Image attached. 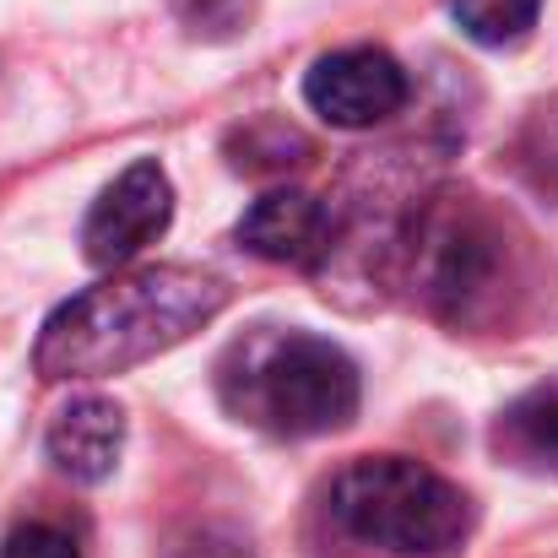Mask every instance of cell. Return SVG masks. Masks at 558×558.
<instances>
[{
    "label": "cell",
    "mask_w": 558,
    "mask_h": 558,
    "mask_svg": "<svg viewBox=\"0 0 558 558\" xmlns=\"http://www.w3.org/2000/svg\"><path fill=\"white\" fill-rule=\"evenodd\" d=\"M326 510H331V521L348 537L401 558L450 554L466 537V526H472L466 494L450 477H439L434 466L412 461V456L348 461L331 477Z\"/></svg>",
    "instance_id": "cell-3"
},
{
    "label": "cell",
    "mask_w": 558,
    "mask_h": 558,
    "mask_svg": "<svg viewBox=\"0 0 558 558\" xmlns=\"http://www.w3.org/2000/svg\"><path fill=\"white\" fill-rule=\"evenodd\" d=\"M521 169L537 190L558 195V104H537L521 131Z\"/></svg>",
    "instance_id": "cell-12"
},
{
    "label": "cell",
    "mask_w": 558,
    "mask_h": 558,
    "mask_svg": "<svg viewBox=\"0 0 558 558\" xmlns=\"http://www.w3.org/2000/svg\"><path fill=\"white\" fill-rule=\"evenodd\" d=\"M180 558H250V543L239 537V532H217V526H206V532H195Z\"/></svg>",
    "instance_id": "cell-15"
},
{
    "label": "cell",
    "mask_w": 558,
    "mask_h": 558,
    "mask_svg": "<svg viewBox=\"0 0 558 558\" xmlns=\"http://www.w3.org/2000/svg\"><path fill=\"white\" fill-rule=\"evenodd\" d=\"M222 407L277 439H315L337 434L359 417V364L315 331H250L228 348L217 369Z\"/></svg>",
    "instance_id": "cell-2"
},
{
    "label": "cell",
    "mask_w": 558,
    "mask_h": 558,
    "mask_svg": "<svg viewBox=\"0 0 558 558\" xmlns=\"http://www.w3.org/2000/svg\"><path fill=\"white\" fill-rule=\"evenodd\" d=\"M169 11L201 44H228V38L250 33V22H255V0H169Z\"/></svg>",
    "instance_id": "cell-11"
},
{
    "label": "cell",
    "mask_w": 558,
    "mask_h": 558,
    "mask_svg": "<svg viewBox=\"0 0 558 558\" xmlns=\"http://www.w3.org/2000/svg\"><path fill=\"white\" fill-rule=\"evenodd\" d=\"M239 244L271 266H326L337 244V211L310 190H266L239 217Z\"/></svg>",
    "instance_id": "cell-7"
},
{
    "label": "cell",
    "mask_w": 558,
    "mask_h": 558,
    "mask_svg": "<svg viewBox=\"0 0 558 558\" xmlns=\"http://www.w3.org/2000/svg\"><path fill=\"white\" fill-rule=\"evenodd\" d=\"M0 558H82L76 537L54 521H27L16 526L5 543H0Z\"/></svg>",
    "instance_id": "cell-13"
},
{
    "label": "cell",
    "mask_w": 558,
    "mask_h": 558,
    "mask_svg": "<svg viewBox=\"0 0 558 558\" xmlns=\"http://www.w3.org/2000/svg\"><path fill=\"white\" fill-rule=\"evenodd\" d=\"M174 222V185L158 158H136L114 185L104 190L82 222V255L98 271L131 266L147 244H158Z\"/></svg>",
    "instance_id": "cell-5"
},
{
    "label": "cell",
    "mask_w": 558,
    "mask_h": 558,
    "mask_svg": "<svg viewBox=\"0 0 558 558\" xmlns=\"http://www.w3.org/2000/svg\"><path fill=\"white\" fill-rule=\"evenodd\" d=\"M44 450L71 483H104L114 477L125 450V412L109 396H76L54 412Z\"/></svg>",
    "instance_id": "cell-8"
},
{
    "label": "cell",
    "mask_w": 558,
    "mask_h": 558,
    "mask_svg": "<svg viewBox=\"0 0 558 558\" xmlns=\"http://www.w3.org/2000/svg\"><path fill=\"white\" fill-rule=\"evenodd\" d=\"M515 434H521V445H526L537 461H548L558 472V396L521 407V412H515Z\"/></svg>",
    "instance_id": "cell-14"
},
{
    "label": "cell",
    "mask_w": 558,
    "mask_h": 558,
    "mask_svg": "<svg viewBox=\"0 0 558 558\" xmlns=\"http://www.w3.org/2000/svg\"><path fill=\"white\" fill-rule=\"evenodd\" d=\"M228 310V288L195 266H136L65 299L33 348L38 379H104L190 342Z\"/></svg>",
    "instance_id": "cell-1"
},
{
    "label": "cell",
    "mask_w": 558,
    "mask_h": 558,
    "mask_svg": "<svg viewBox=\"0 0 558 558\" xmlns=\"http://www.w3.org/2000/svg\"><path fill=\"white\" fill-rule=\"evenodd\" d=\"M537 11H543V0H450L456 27L472 44H488V49L521 44L537 27Z\"/></svg>",
    "instance_id": "cell-10"
},
{
    "label": "cell",
    "mask_w": 558,
    "mask_h": 558,
    "mask_svg": "<svg viewBox=\"0 0 558 558\" xmlns=\"http://www.w3.org/2000/svg\"><path fill=\"white\" fill-rule=\"evenodd\" d=\"M390 260L407 266V282L423 293L428 310L450 320H477L488 304H499L505 282V233L488 211H477L466 195L428 201L390 244Z\"/></svg>",
    "instance_id": "cell-4"
},
{
    "label": "cell",
    "mask_w": 558,
    "mask_h": 558,
    "mask_svg": "<svg viewBox=\"0 0 558 558\" xmlns=\"http://www.w3.org/2000/svg\"><path fill=\"white\" fill-rule=\"evenodd\" d=\"M233 169L239 174H288V169H304L310 163V142L288 125V120H255L244 125L233 142Z\"/></svg>",
    "instance_id": "cell-9"
},
{
    "label": "cell",
    "mask_w": 558,
    "mask_h": 558,
    "mask_svg": "<svg viewBox=\"0 0 558 558\" xmlns=\"http://www.w3.org/2000/svg\"><path fill=\"white\" fill-rule=\"evenodd\" d=\"M407 98H412V76L401 71V60L369 44L320 54L304 76V104L337 131H374L396 120Z\"/></svg>",
    "instance_id": "cell-6"
}]
</instances>
